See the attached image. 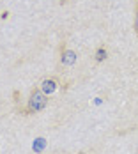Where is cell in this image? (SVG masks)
I'll list each match as a JSON object with an SVG mask.
<instances>
[{
    "label": "cell",
    "instance_id": "3",
    "mask_svg": "<svg viewBox=\"0 0 138 154\" xmlns=\"http://www.w3.org/2000/svg\"><path fill=\"white\" fill-rule=\"evenodd\" d=\"M60 60H62V64H64V66H73V64L76 62V53H75V51H71L69 48L62 46Z\"/></svg>",
    "mask_w": 138,
    "mask_h": 154
},
{
    "label": "cell",
    "instance_id": "4",
    "mask_svg": "<svg viewBox=\"0 0 138 154\" xmlns=\"http://www.w3.org/2000/svg\"><path fill=\"white\" fill-rule=\"evenodd\" d=\"M133 30H135V35L138 37V0L135 2V14H133Z\"/></svg>",
    "mask_w": 138,
    "mask_h": 154
},
{
    "label": "cell",
    "instance_id": "2",
    "mask_svg": "<svg viewBox=\"0 0 138 154\" xmlns=\"http://www.w3.org/2000/svg\"><path fill=\"white\" fill-rule=\"evenodd\" d=\"M59 83H60V82H59V78L51 76V78H46V80H43V82L39 83V87H41V89H43V91L50 96V94L57 89V85H59Z\"/></svg>",
    "mask_w": 138,
    "mask_h": 154
},
{
    "label": "cell",
    "instance_id": "1",
    "mask_svg": "<svg viewBox=\"0 0 138 154\" xmlns=\"http://www.w3.org/2000/svg\"><path fill=\"white\" fill-rule=\"evenodd\" d=\"M50 103V96L41 89V87H34L29 94V99H27V105L21 106L18 112L21 115H35L39 112H43Z\"/></svg>",
    "mask_w": 138,
    "mask_h": 154
},
{
    "label": "cell",
    "instance_id": "5",
    "mask_svg": "<svg viewBox=\"0 0 138 154\" xmlns=\"http://www.w3.org/2000/svg\"><path fill=\"white\" fill-rule=\"evenodd\" d=\"M64 2H69V0H62V4H64Z\"/></svg>",
    "mask_w": 138,
    "mask_h": 154
}]
</instances>
